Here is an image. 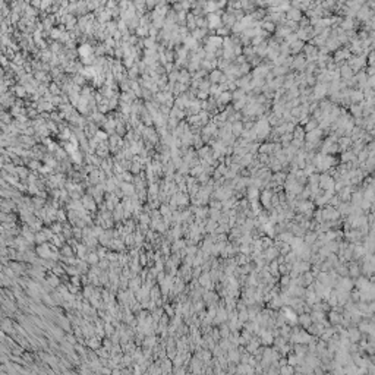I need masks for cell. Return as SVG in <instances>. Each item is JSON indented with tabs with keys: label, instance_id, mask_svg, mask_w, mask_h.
<instances>
[{
	"label": "cell",
	"instance_id": "44dd1931",
	"mask_svg": "<svg viewBox=\"0 0 375 375\" xmlns=\"http://www.w3.org/2000/svg\"><path fill=\"white\" fill-rule=\"evenodd\" d=\"M208 207H210V208L221 210L223 204H221V201H220V199H211V201H208Z\"/></svg>",
	"mask_w": 375,
	"mask_h": 375
},
{
	"label": "cell",
	"instance_id": "5b68a950",
	"mask_svg": "<svg viewBox=\"0 0 375 375\" xmlns=\"http://www.w3.org/2000/svg\"><path fill=\"white\" fill-rule=\"evenodd\" d=\"M298 324L300 325L302 328H308L309 325L312 324V320H311V315L306 314V312H302V314H298Z\"/></svg>",
	"mask_w": 375,
	"mask_h": 375
},
{
	"label": "cell",
	"instance_id": "d6986e66",
	"mask_svg": "<svg viewBox=\"0 0 375 375\" xmlns=\"http://www.w3.org/2000/svg\"><path fill=\"white\" fill-rule=\"evenodd\" d=\"M290 251H292V248H290V245H289V243L281 242L280 248H278V252H280V255H286V254H289Z\"/></svg>",
	"mask_w": 375,
	"mask_h": 375
},
{
	"label": "cell",
	"instance_id": "6da1fadb",
	"mask_svg": "<svg viewBox=\"0 0 375 375\" xmlns=\"http://www.w3.org/2000/svg\"><path fill=\"white\" fill-rule=\"evenodd\" d=\"M318 186L320 189L322 191H328V189H333L334 188V179L328 173H324V175H320V180H318ZM334 191V189H333Z\"/></svg>",
	"mask_w": 375,
	"mask_h": 375
},
{
	"label": "cell",
	"instance_id": "ffe728a7",
	"mask_svg": "<svg viewBox=\"0 0 375 375\" xmlns=\"http://www.w3.org/2000/svg\"><path fill=\"white\" fill-rule=\"evenodd\" d=\"M185 246H186V242H185V240H179V239H176V242H175V245H173V248H171V249H173L175 252H177V251H180V249H182V248H185Z\"/></svg>",
	"mask_w": 375,
	"mask_h": 375
},
{
	"label": "cell",
	"instance_id": "5bb4252c",
	"mask_svg": "<svg viewBox=\"0 0 375 375\" xmlns=\"http://www.w3.org/2000/svg\"><path fill=\"white\" fill-rule=\"evenodd\" d=\"M238 320L240 322H246L249 321V314H248V309H242V311H238Z\"/></svg>",
	"mask_w": 375,
	"mask_h": 375
},
{
	"label": "cell",
	"instance_id": "7c38bea8",
	"mask_svg": "<svg viewBox=\"0 0 375 375\" xmlns=\"http://www.w3.org/2000/svg\"><path fill=\"white\" fill-rule=\"evenodd\" d=\"M242 132H243V125L240 123V122H234V123L232 125V133H233L234 137H238V135H240Z\"/></svg>",
	"mask_w": 375,
	"mask_h": 375
},
{
	"label": "cell",
	"instance_id": "9a60e30c",
	"mask_svg": "<svg viewBox=\"0 0 375 375\" xmlns=\"http://www.w3.org/2000/svg\"><path fill=\"white\" fill-rule=\"evenodd\" d=\"M340 75L343 78H347V79H350L352 78V75H353V70H352V68L350 66H343L340 70Z\"/></svg>",
	"mask_w": 375,
	"mask_h": 375
},
{
	"label": "cell",
	"instance_id": "7402d4cb",
	"mask_svg": "<svg viewBox=\"0 0 375 375\" xmlns=\"http://www.w3.org/2000/svg\"><path fill=\"white\" fill-rule=\"evenodd\" d=\"M353 158H355V154L349 151V153H344L343 155H341V161H343V163H349V161H352Z\"/></svg>",
	"mask_w": 375,
	"mask_h": 375
},
{
	"label": "cell",
	"instance_id": "8fae6325",
	"mask_svg": "<svg viewBox=\"0 0 375 375\" xmlns=\"http://www.w3.org/2000/svg\"><path fill=\"white\" fill-rule=\"evenodd\" d=\"M292 334V327H290L287 322L286 324H283L280 327V336H283V337H286L287 340H289V336Z\"/></svg>",
	"mask_w": 375,
	"mask_h": 375
},
{
	"label": "cell",
	"instance_id": "83f0119b",
	"mask_svg": "<svg viewBox=\"0 0 375 375\" xmlns=\"http://www.w3.org/2000/svg\"><path fill=\"white\" fill-rule=\"evenodd\" d=\"M207 94H208V92H207V91L201 90L199 92H198V97H199V98H207Z\"/></svg>",
	"mask_w": 375,
	"mask_h": 375
},
{
	"label": "cell",
	"instance_id": "7a4b0ae2",
	"mask_svg": "<svg viewBox=\"0 0 375 375\" xmlns=\"http://www.w3.org/2000/svg\"><path fill=\"white\" fill-rule=\"evenodd\" d=\"M327 320H328V322H330V325L341 324V312H339L337 309L331 308V309L327 312Z\"/></svg>",
	"mask_w": 375,
	"mask_h": 375
},
{
	"label": "cell",
	"instance_id": "8992f818",
	"mask_svg": "<svg viewBox=\"0 0 375 375\" xmlns=\"http://www.w3.org/2000/svg\"><path fill=\"white\" fill-rule=\"evenodd\" d=\"M260 193H261L260 188H256V186H249L246 191H245V195H246L248 201L260 199Z\"/></svg>",
	"mask_w": 375,
	"mask_h": 375
},
{
	"label": "cell",
	"instance_id": "30bf717a",
	"mask_svg": "<svg viewBox=\"0 0 375 375\" xmlns=\"http://www.w3.org/2000/svg\"><path fill=\"white\" fill-rule=\"evenodd\" d=\"M289 245H290V248H292V249H298L299 246H302V245H303V238H302V236H293V239L290 240Z\"/></svg>",
	"mask_w": 375,
	"mask_h": 375
},
{
	"label": "cell",
	"instance_id": "d4e9b609",
	"mask_svg": "<svg viewBox=\"0 0 375 375\" xmlns=\"http://www.w3.org/2000/svg\"><path fill=\"white\" fill-rule=\"evenodd\" d=\"M350 110H352V113H353V115L359 116V115H361V111H362V107H358V106H352V107H350Z\"/></svg>",
	"mask_w": 375,
	"mask_h": 375
},
{
	"label": "cell",
	"instance_id": "484cf974",
	"mask_svg": "<svg viewBox=\"0 0 375 375\" xmlns=\"http://www.w3.org/2000/svg\"><path fill=\"white\" fill-rule=\"evenodd\" d=\"M173 234H175V238H176V239H179V238H180V234H182V229H180V226L175 227V230H173Z\"/></svg>",
	"mask_w": 375,
	"mask_h": 375
},
{
	"label": "cell",
	"instance_id": "ba28073f",
	"mask_svg": "<svg viewBox=\"0 0 375 375\" xmlns=\"http://www.w3.org/2000/svg\"><path fill=\"white\" fill-rule=\"evenodd\" d=\"M327 92H328V87L325 85V84H318V85L315 87V98L324 97Z\"/></svg>",
	"mask_w": 375,
	"mask_h": 375
},
{
	"label": "cell",
	"instance_id": "ac0fdd59",
	"mask_svg": "<svg viewBox=\"0 0 375 375\" xmlns=\"http://www.w3.org/2000/svg\"><path fill=\"white\" fill-rule=\"evenodd\" d=\"M350 98H352V101H362L363 92L362 91H352V92H350Z\"/></svg>",
	"mask_w": 375,
	"mask_h": 375
},
{
	"label": "cell",
	"instance_id": "f1b7e54d",
	"mask_svg": "<svg viewBox=\"0 0 375 375\" xmlns=\"http://www.w3.org/2000/svg\"><path fill=\"white\" fill-rule=\"evenodd\" d=\"M289 18H294V19H298V18H299V13L296 12V10H294V13H293V10H292V12L289 13Z\"/></svg>",
	"mask_w": 375,
	"mask_h": 375
},
{
	"label": "cell",
	"instance_id": "603a6c76",
	"mask_svg": "<svg viewBox=\"0 0 375 375\" xmlns=\"http://www.w3.org/2000/svg\"><path fill=\"white\" fill-rule=\"evenodd\" d=\"M290 46H292V51H293V53H298V51H300L303 44H302V41H293Z\"/></svg>",
	"mask_w": 375,
	"mask_h": 375
},
{
	"label": "cell",
	"instance_id": "3957f363",
	"mask_svg": "<svg viewBox=\"0 0 375 375\" xmlns=\"http://www.w3.org/2000/svg\"><path fill=\"white\" fill-rule=\"evenodd\" d=\"M271 196H273V192L270 189H265L260 193V202L264 208H271Z\"/></svg>",
	"mask_w": 375,
	"mask_h": 375
},
{
	"label": "cell",
	"instance_id": "f546056e",
	"mask_svg": "<svg viewBox=\"0 0 375 375\" xmlns=\"http://www.w3.org/2000/svg\"><path fill=\"white\" fill-rule=\"evenodd\" d=\"M161 213L166 214V215H169V214H170V210L167 208V207H161Z\"/></svg>",
	"mask_w": 375,
	"mask_h": 375
},
{
	"label": "cell",
	"instance_id": "9c48e42d",
	"mask_svg": "<svg viewBox=\"0 0 375 375\" xmlns=\"http://www.w3.org/2000/svg\"><path fill=\"white\" fill-rule=\"evenodd\" d=\"M218 333H220V339H227L230 334V328L227 325V322H221L218 327Z\"/></svg>",
	"mask_w": 375,
	"mask_h": 375
},
{
	"label": "cell",
	"instance_id": "277c9868",
	"mask_svg": "<svg viewBox=\"0 0 375 375\" xmlns=\"http://www.w3.org/2000/svg\"><path fill=\"white\" fill-rule=\"evenodd\" d=\"M361 337H362V333L359 331V328L353 327V325L347 327V339H349L350 343H358L361 340Z\"/></svg>",
	"mask_w": 375,
	"mask_h": 375
},
{
	"label": "cell",
	"instance_id": "4316f807",
	"mask_svg": "<svg viewBox=\"0 0 375 375\" xmlns=\"http://www.w3.org/2000/svg\"><path fill=\"white\" fill-rule=\"evenodd\" d=\"M217 171H220V173H221V175H224V173H226V171H227L226 166H224V164H220V166L217 167Z\"/></svg>",
	"mask_w": 375,
	"mask_h": 375
},
{
	"label": "cell",
	"instance_id": "2e32d148",
	"mask_svg": "<svg viewBox=\"0 0 375 375\" xmlns=\"http://www.w3.org/2000/svg\"><path fill=\"white\" fill-rule=\"evenodd\" d=\"M230 98H232L230 92H220L218 94V104H226Z\"/></svg>",
	"mask_w": 375,
	"mask_h": 375
},
{
	"label": "cell",
	"instance_id": "4dcf8cb0",
	"mask_svg": "<svg viewBox=\"0 0 375 375\" xmlns=\"http://www.w3.org/2000/svg\"><path fill=\"white\" fill-rule=\"evenodd\" d=\"M166 309H167V312H169V314H170V315H173V314H175V312H173V309H171L170 306H167Z\"/></svg>",
	"mask_w": 375,
	"mask_h": 375
},
{
	"label": "cell",
	"instance_id": "4fadbf2b",
	"mask_svg": "<svg viewBox=\"0 0 375 375\" xmlns=\"http://www.w3.org/2000/svg\"><path fill=\"white\" fill-rule=\"evenodd\" d=\"M294 372V368L292 367V365H283V367H280L278 368V374H281V375H286V374H293Z\"/></svg>",
	"mask_w": 375,
	"mask_h": 375
},
{
	"label": "cell",
	"instance_id": "52a82bcc",
	"mask_svg": "<svg viewBox=\"0 0 375 375\" xmlns=\"http://www.w3.org/2000/svg\"><path fill=\"white\" fill-rule=\"evenodd\" d=\"M286 177H287V175H286L284 171H276L274 175H271V180L273 182H276L277 185H283L284 183V180H286Z\"/></svg>",
	"mask_w": 375,
	"mask_h": 375
},
{
	"label": "cell",
	"instance_id": "cb8c5ba5",
	"mask_svg": "<svg viewBox=\"0 0 375 375\" xmlns=\"http://www.w3.org/2000/svg\"><path fill=\"white\" fill-rule=\"evenodd\" d=\"M314 129H316V122H309V123L305 126V129H303V131L309 132V131H314Z\"/></svg>",
	"mask_w": 375,
	"mask_h": 375
},
{
	"label": "cell",
	"instance_id": "e0dca14e",
	"mask_svg": "<svg viewBox=\"0 0 375 375\" xmlns=\"http://www.w3.org/2000/svg\"><path fill=\"white\" fill-rule=\"evenodd\" d=\"M221 78H223V73L220 72V70H213V72H211V76H210V79H211V82L217 84V82L221 81Z\"/></svg>",
	"mask_w": 375,
	"mask_h": 375
}]
</instances>
